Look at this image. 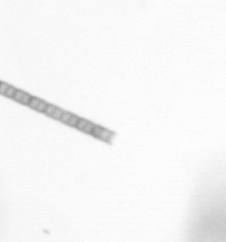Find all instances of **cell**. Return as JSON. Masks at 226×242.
<instances>
[{
	"label": "cell",
	"instance_id": "cell-4",
	"mask_svg": "<svg viewBox=\"0 0 226 242\" xmlns=\"http://www.w3.org/2000/svg\"><path fill=\"white\" fill-rule=\"evenodd\" d=\"M71 116H72V113L64 111V113L62 114V115H61V117H60L59 121H60L61 123H67L68 121H69V119L71 118Z\"/></svg>",
	"mask_w": 226,
	"mask_h": 242
},
{
	"label": "cell",
	"instance_id": "cell-8",
	"mask_svg": "<svg viewBox=\"0 0 226 242\" xmlns=\"http://www.w3.org/2000/svg\"><path fill=\"white\" fill-rule=\"evenodd\" d=\"M79 119H80V118H79L77 115H72L71 118H70L69 121H68L67 124L70 125V126H72V127H75V126H76V124L78 123V122H79Z\"/></svg>",
	"mask_w": 226,
	"mask_h": 242
},
{
	"label": "cell",
	"instance_id": "cell-15",
	"mask_svg": "<svg viewBox=\"0 0 226 242\" xmlns=\"http://www.w3.org/2000/svg\"><path fill=\"white\" fill-rule=\"evenodd\" d=\"M0 82H1V81H0Z\"/></svg>",
	"mask_w": 226,
	"mask_h": 242
},
{
	"label": "cell",
	"instance_id": "cell-1",
	"mask_svg": "<svg viewBox=\"0 0 226 242\" xmlns=\"http://www.w3.org/2000/svg\"><path fill=\"white\" fill-rule=\"evenodd\" d=\"M113 137H114V133L113 132H111L110 130H107V129H102V132L99 135L98 138H100V139H102V140H103L105 142H110L112 139Z\"/></svg>",
	"mask_w": 226,
	"mask_h": 242
},
{
	"label": "cell",
	"instance_id": "cell-12",
	"mask_svg": "<svg viewBox=\"0 0 226 242\" xmlns=\"http://www.w3.org/2000/svg\"><path fill=\"white\" fill-rule=\"evenodd\" d=\"M87 120H84V119H79V122H78V123L76 124V127L78 129H80V130H83V129H84V127L86 126V124H87Z\"/></svg>",
	"mask_w": 226,
	"mask_h": 242
},
{
	"label": "cell",
	"instance_id": "cell-9",
	"mask_svg": "<svg viewBox=\"0 0 226 242\" xmlns=\"http://www.w3.org/2000/svg\"><path fill=\"white\" fill-rule=\"evenodd\" d=\"M94 127H95V124H94V123L87 122L82 131L85 132V133H87V134H91L92 131H93V129H94Z\"/></svg>",
	"mask_w": 226,
	"mask_h": 242
},
{
	"label": "cell",
	"instance_id": "cell-6",
	"mask_svg": "<svg viewBox=\"0 0 226 242\" xmlns=\"http://www.w3.org/2000/svg\"><path fill=\"white\" fill-rule=\"evenodd\" d=\"M56 108H57L56 106H54V105H52V104H48L43 113H44L45 115H48V116H51V115L53 114V112H54V110L56 109Z\"/></svg>",
	"mask_w": 226,
	"mask_h": 242
},
{
	"label": "cell",
	"instance_id": "cell-14",
	"mask_svg": "<svg viewBox=\"0 0 226 242\" xmlns=\"http://www.w3.org/2000/svg\"><path fill=\"white\" fill-rule=\"evenodd\" d=\"M102 127H99V126H96V125H95L94 129H93L91 135H93L95 138H98V137H99L100 133L102 132Z\"/></svg>",
	"mask_w": 226,
	"mask_h": 242
},
{
	"label": "cell",
	"instance_id": "cell-5",
	"mask_svg": "<svg viewBox=\"0 0 226 242\" xmlns=\"http://www.w3.org/2000/svg\"><path fill=\"white\" fill-rule=\"evenodd\" d=\"M24 94H25L24 91L17 89L16 92H15V94H14V95H13V97H12V99H13L15 101L20 102V100H21V98H22V96L24 95Z\"/></svg>",
	"mask_w": 226,
	"mask_h": 242
},
{
	"label": "cell",
	"instance_id": "cell-11",
	"mask_svg": "<svg viewBox=\"0 0 226 242\" xmlns=\"http://www.w3.org/2000/svg\"><path fill=\"white\" fill-rule=\"evenodd\" d=\"M48 104H49V103H47L46 101H44V100H41L36 110L38 111V112H44V110H45V108H46V107H47Z\"/></svg>",
	"mask_w": 226,
	"mask_h": 242
},
{
	"label": "cell",
	"instance_id": "cell-10",
	"mask_svg": "<svg viewBox=\"0 0 226 242\" xmlns=\"http://www.w3.org/2000/svg\"><path fill=\"white\" fill-rule=\"evenodd\" d=\"M31 98H32V96L30 95L29 94L25 93V94H24V95L22 96V98H21V100H20V103H21V104H23V105L27 106V105H28V103H29V101H30V100H31Z\"/></svg>",
	"mask_w": 226,
	"mask_h": 242
},
{
	"label": "cell",
	"instance_id": "cell-7",
	"mask_svg": "<svg viewBox=\"0 0 226 242\" xmlns=\"http://www.w3.org/2000/svg\"><path fill=\"white\" fill-rule=\"evenodd\" d=\"M64 113V110L62 108H56V109L54 110L53 114L51 115V117L56 119V120H59L60 117H61L62 114Z\"/></svg>",
	"mask_w": 226,
	"mask_h": 242
},
{
	"label": "cell",
	"instance_id": "cell-2",
	"mask_svg": "<svg viewBox=\"0 0 226 242\" xmlns=\"http://www.w3.org/2000/svg\"><path fill=\"white\" fill-rule=\"evenodd\" d=\"M40 99L39 98H36V97H33L32 96V98H31V100H30V101H29V103H28V107L30 108H32V109H36V108H37V106H38V104H39V102H40Z\"/></svg>",
	"mask_w": 226,
	"mask_h": 242
},
{
	"label": "cell",
	"instance_id": "cell-3",
	"mask_svg": "<svg viewBox=\"0 0 226 242\" xmlns=\"http://www.w3.org/2000/svg\"><path fill=\"white\" fill-rule=\"evenodd\" d=\"M16 90H17V88H15L14 86H12V85H9V87L7 88L6 92H5V96L7 97V98L12 99V97H13L15 92H16Z\"/></svg>",
	"mask_w": 226,
	"mask_h": 242
},
{
	"label": "cell",
	"instance_id": "cell-13",
	"mask_svg": "<svg viewBox=\"0 0 226 242\" xmlns=\"http://www.w3.org/2000/svg\"><path fill=\"white\" fill-rule=\"evenodd\" d=\"M10 85H8L7 83H5V82H0V94L1 95H5V92H6V90L7 88L9 87Z\"/></svg>",
	"mask_w": 226,
	"mask_h": 242
}]
</instances>
